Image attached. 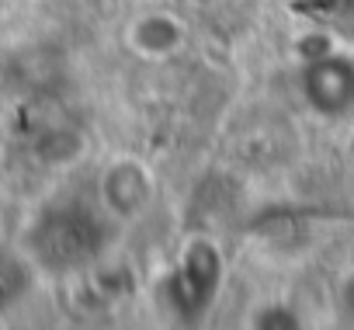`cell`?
Returning <instances> with one entry per match:
<instances>
[{"label": "cell", "mask_w": 354, "mask_h": 330, "mask_svg": "<svg viewBox=\"0 0 354 330\" xmlns=\"http://www.w3.org/2000/svg\"><path fill=\"white\" fill-rule=\"evenodd\" d=\"M104 223L97 212L77 205V202H59L46 205L25 233V254L32 257L35 268L49 275H73L84 271L97 254L104 250Z\"/></svg>", "instance_id": "cell-1"}, {"label": "cell", "mask_w": 354, "mask_h": 330, "mask_svg": "<svg viewBox=\"0 0 354 330\" xmlns=\"http://www.w3.org/2000/svg\"><path fill=\"white\" fill-rule=\"evenodd\" d=\"M226 278V257L212 237H192L181 247L177 268L163 282V306L177 320H202Z\"/></svg>", "instance_id": "cell-2"}, {"label": "cell", "mask_w": 354, "mask_h": 330, "mask_svg": "<svg viewBox=\"0 0 354 330\" xmlns=\"http://www.w3.org/2000/svg\"><path fill=\"white\" fill-rule=\"evenodd\" d=\"M156 199V178L136 156H118L97 178V202L104 209V216L118 219V223H132L139 216H146V209Z\"/></svg>", "instance_id": "cell-3"}, {"label": "cell", "mask_w": 354, "mask_h": 330, "mask_svg": "<svg viewBox=\"0 0 354 330\" xmlns=\"http://www.w3.org/2000/svg\"><path fill=\"white\" fill-rule=\"evenodd\" d=\"M188 32L167 11H142L125 28V46L142 59H170L185 49Z\"/></svg>", "instance_id": "cell-4"}, {"label": "cell", "mask_w": 354, "mask_h": 330, "mask_svg": "<svg viewBox=\"0 0 354 330\" xmlns=\"http://www.w3.org/2000/svg\"><path fill=\"white\" fill-rule=\"evenodd\" d=\"M84 153H87V136L73 122H46L32 136V156L39 163H46V167L66 171Z\"/></svg>", "instance_id": "cell-5"}, {"label": "cell", "mask_w": 354, "mask_h": 330, "mask_svg": "<svg viewBox=\"0 0 354 330\" xmlns=\"http://www.w3.org/2000/svg\"><path fill=\"white\" fill-rule=\"evenodd\" d=\"M35 288V264L28 254L0 240V313H11Z\"/></svg>", "instance_id": "cell-6"}, {"label": "cell", "mask_w": 354, "mask_h": 330, "mask_svg": "<svg viewBox=\"0 0 354 330\" xmlns=\"http://www.w3.org/2000/svg\"><path fill=\"white\" fill-rule=\"evenodd\" d=\"M288 316H292V313H285V309H274V306H271V309H257L250 323H254V327H292L295 320H288Z\"/></svg>", "instance_id": "cell-7"}, {"label": "cell", "mask_w": 354, "mask_h": 330, "mask_svg": "<svg viewBox=\"0 0 354 330\" xmlns=\"http://www.w3.org/2000/svg\"><path fill=\"white\" fill-rule=\"evenodd\" d=\"M0 4H4V0H0Z\"/></svg>", "instance_id": "cell-8"}]
</instances>
